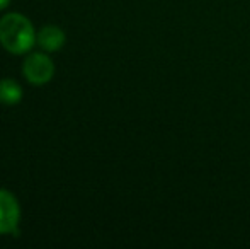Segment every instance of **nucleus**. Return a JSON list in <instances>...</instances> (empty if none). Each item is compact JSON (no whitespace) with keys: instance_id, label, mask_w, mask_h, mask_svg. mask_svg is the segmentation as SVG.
Returning a JSON list of instances; mask_svg holds the SVG:
<instances>
[{"instance_id":"7ed1b4c3","label":"nucleus","mask_w":250,"mask_h":249,"mask_svg":"<svg viewBox=\"0 0 250 249\" xmlns=\"http://www.w3.org/2000/svg\"><path fill=\"white\" fill-rule=\"evenodd\" d=\"M21 210L12 193L0 189V234H17Z\"/></svg>"},{"instance_id":"39448f33","label":"nucleus","mask_w":250,"mask_h":249,"mask_svg":"<svg viewBox=\"0 0 250 249\" xmlns=\"http://www.w3.org/2000/svg\"><path fill=\"white\" fill-rule=\"evenodd\" d=\"M22 97V89L16 80L5 79L0 82V101L3 104H17Z\"/></svg>"},{"instance_id":"20e7f679","label":"nucleus","mask_w":250,"mask_h":249,"mask_svg":"<svg viewBox=\"0 0 250 249\" xmlns=\"http://www.w3.org/2000/svg\"><path fill=\"white\" fill-rule=\"evenodd\" d=\"M38 43L43 50L56 51L65 45V33L58 26H46L38 34Z\"/></svg>"},{"instance_id":"f03ea898","label":"nucleus","mask_w":250,"mask_h":249,"mask_svg":"<svg viewBox=\"0 0 250 249\" xmlns=\"http://www.w3.org/2000/svg\"><path fill=\"white\" fill-rule=\"evenodd\" d=\"M24 75L34 86H43L48 80H51L53 73H55V65H53L51 58H48L43 53H34L24 60L22 65Z\"/></svg>"},{"instance_id":"423d86ee","label":"nucleus","mask_w":250,"mask_h":249,"mask_svg":"<svg viewBox=\"0 0 250 249\" xmlns=\"http://www.w3.org/2000/svg\"><path fill=\"white\" fill-rule=\"evenodd\" d=\"M9 2H10V0H0V10L5 9V7L9 5Z\"/></svg>"},{"instance_id":"f257e3e1","label":"nucleus","mask_w":250,"mask_h":249,"mask_svg":"<svg viewBox=\"0 0 250 249\" xmlns=\"http://www.w3.org/2000/svg\"><path fill=\"white\" fill-rule=\"evenodd\" d=\"M34 27L27 17L12 12L0 19V43L7 51L22 55L34 46Z\"/></svg>"}]
</instances>
